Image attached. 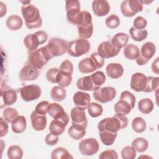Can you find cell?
I'll use <instances>...</instances> for the list:
<instances>
[{
	"label": "cell",
	"instance_id": "cell-20",
	"mask_svg": "<svg viewBox=\"0 0 159 159\" xmlns=\"http://www.w3.org/2000/svg\"><path fill=\"white\" fill-rule=\"evenodd\" d=\"M17 99L16 91L8 87L4 89L1 88V99L4 106H11L14 104Z\"/></svg>",
	"mask_w": 159,
	"mask_h": 159
},
{
	"label": "cell",
	"instance_id": "cell-57",
	"mask_svg": "<svg viewBox=\"0 0 159 159\" xmlns=\"http://www.w3.org/2000/svg\"><path fill=\"white\" fill-rule=\"evenodd\" d=\"M152 70L153 72L156 74H158V58H157L152 64Z\"/></svg>",
	"mask_w": 159,
	"mask_h": 159
},
{
	"label": "cell",
	"instance_id": "cell-15",
	"mask_svg": "<svg viewBox=\"0 0 159 159\" xmlns=\"http://www.w3.org/2000/svg\"><path fill=\"white\" fill-rule=\"evenodd\" d=\"M39 75V71L30 64L25 65L20 71L19 78L22 81L35 80Z\"/></svg>",
	"mask_w": 159,
	"mask_h": 159
},
{
	"label": "cell",
	"instance_id": "cell-58",
	"mask_svg": "<svg viewBox=\"0 0 159 159\" xmlns=\"http://www.w3.org/2000/svg\"><path fill=\"white\" fill-rule=\"evenodd\" d=\"M0 8H1V16L0 17H3L7 12V7L4 3L2 2H0Z\"/></svg>",
	"mask_w": 159,
	"mask_h": 159
},
{
	"label": "cell",
	"instance_id": "cell-16",
	"mask_svg": "<svg viewBox=\"0 0 159 159\" xmlns=\"http://www.w3.org/2000/svg\"><path fill=\"white\" fill-rule=\"evenodd\" d=\"M147 76L142 73H134L131 76L130 88L136 92L143 91L147 84Z\"/></svg>",
	"mask_w": 159,
	"mask_h": 159
},
{
	"label": "cell",
	"instance_id": "cell-40",
	"mask_svg": "<svg viewBox=\"0 0 159 159\" xmlns=\"http://www.w3.org/2000/svg\"><path fill=\"white\" fill-rule=\"evenodd\" d=\"M147 84L143 92L151 93L156 90L158 87L159 78L153 77L152 76H147Z\"/></svg>",
	"mask_w": 159,
	"mask_h": 159
},
{
	"label": "cell",
	"instance_id": "cell-44",
	"mask_svg": "<svg viewBox=\"0 0 159 159\" xmlns=\"http://www.w3.org/2000/svg\"><path fill=\"white\" fill-rule=\"evenodd\" d=\"M2 114L4 120L7 122L11 123H12L13 120L19 116L17 111L13 107L5 108L2 112Z\"/></svg>",
	"mask_w": 159,
	"mask_h": 159
},
{
	"label": "cell",
	"instance_id": "cell-56",
	"mask_svg": "<svg viewBox=\"0 0 159 159\" xmlns=\"http://www.w3.org/2000/svg\"><path fill=\"white\" fill-rule=\"evenodd\" d=\"M8 132V124L4 119L0 118V137H2L5 136Z\"/></svg>",
	"mask_w": 159,
	"mask_h": 159
},
{
	"label": "cell",
	"instance_id": "cell-34",
	"mask_svg": "<svg viewBox=\"0 0 159 159\" xmlns=\"http://www.w3.org/2000/svg\"><path fill=\"white\" fill-rule=\"evenodd\" d=\"M51 158L52 159H69L73 158V156L65 148L60 147L56 148L52 152Z\"/></svg>",
	"mask_w": 159,
	"mask_h": 159
},
{
	"label": "cell",
	"instance_id": "cell-42",
	"mask_svg": "<svg viewBox=\"0 0 159 159\" xmlns=\"http://www.w3.org/2000/svg\"><path fill=\"white\" fill-rule=\"evenodd\" d=\"M72 81V77L70 75L65 74L61 71H59L57 77V83L62 87L66 88L68 87Z\"/></svg>",
	"mask_w": 159,
	"mask_h": 159
},
{
	"label": "cell",
	"instance_id": "cell-7",
	"mask_svg": "<svg viewBox=\"0 0 159 159\" xmlns=\"http://www.w3.org/2000/svg\"><path fill=\"white\" fill-rule=\"evenodd\" d=\"M66 42L60 38L54 37L49 40L46 47L53 57L64 55L67 52Z\"/></svg>",
	"mask_w": 159,
	"mask_h": 159
},
{
	"label": "cell",
	"instance_id": "cell-36",
	"mask_svg": "<svg viewBox=\"0 0 159 159\" xmlns=\"http://www.w3.org/2000/svg\"><path fill=\"white\" fill-rule=\"evenodd\" d=\"M78 35L81 39H89L93 34V23L88 25H83L78 26Z\"/></svg>",
	"mask_w": 159,
	"mask_h": 159
},
{
	"label": "cell",
	"instance_id": "cell-31",
	"mask_svg": "<svg viewBox=\"0 0 159 159\" xmlns=\"http://www.w3.org/2000/svg\"><path fill=\"white\" fill-rule=\"evenodd\" d=\"M154 108L153 101L149 98H143L139 101L138 109L140 112L144 114H150Z\"/></svg>",
	"mask_w": 159,
	"mask_h": 159
},
{
	"label": "cell",
	"instance_id": "cell-11",
	"mask_svg": "<svg viewBox=\"0 0 159 159\" xmlns=\"http://www.w3.org/2000/svg\"><path fill=\"white\" fill-rule=\"evenodd\" d=\"M78 147L82 155L91 156L98 152L99 145L97 140L94 138H88L81 140Z\"/></svg>",
	"mask_w": 159,
	"mask_h": 159
},
{
	"label": "cell",
	"instance_id": "cell-32",
	"mask_svg": "<svg viewBox=\"0 0 159 159\" xmlns=\"http://www.w3.org/2000/svg\"><path fill=\"white\" fill-rule=\"evenodd\" d=\"M99 134L102 143L107 146L112 145L117 136V133H112L106 130L99 131Z\"/></svg>",
	"mask_w": 159,
	"mask_h": 159
},
{
	"label": "cell",
	"instance_id": "cell-35",
	"mask_svg": "<svg viewBox=\"0 0 159 159\" xmlns=\"http://www.w3.org/2000/svg\"><path fill=\"white\" fill-rule=\"evenodd\" d=\"M129 34L134 40L136 42H141L147 37L148 32L145 29L138 30L134 27H132L129 30Z\"/></svg>",
	"mask_w": 159,
	"mask_h": 159
},
{
	"label": "cell",
	"instance_id": "cell-48",
	"mask_svg": "<svg viewBox=\"0 0 159 159\" xmlns=\"http://www.w3.org/2000/svg\"><path fill=\"white\" fill-rule=\"evenodd\" d=\"M60 71L71 76L73 72V65L69 60H64L60 65Z\"/></svg>",
	"mask_w": 159,
	"mask_h": 159
},
{
	"label": "cell",
	"instance_id": "cell-59",
	"mask_svg": "<svg viewBox=\"0 0 159 159\" xmlns=\"http://www.w3.org/2000/svg\"><path fill=\"white\" fill-rule=\"evenodd\" d=\"M153 1H140V2L143 4H150L151 2H152Z\"/></svg>",
	"mask_w": 159,
	"mask_h": 159
},
{
	"label": "cell",
	"instance_id": "cell-17",
	"mask_svg": "<svg viewBox=\"0 0 159 159\" xmlns=\"http://www.w3.org/2000/svg\"><path fill=\"white\" fill-rule=\"evenodd\" d=\"M92 9L96 16L102 17L110 11V5L106 0H94L92 2Z\"/></svg>",
	"mask_w": 159,
	"mask_h": 159
},
{
	"label": "cell",
	"instance_id": "cell-9",
	"mask_svg": "<svg viewBox=\"0 0 159 159\" xmlns=\"http://www.w3.org/2000/svg\"><path fill=\"white\" fill-rule=\"evenodd\" d=\"M120 11L127 17H131L143 10V4L140 1L125 0L120 4Z\"/></svg>",
	"mask_w": 159,
	"mask_h": 159
},
{
	"label": "cell",
	"instance_id": "cell-3",
	"mask_svg": "<svg viewBox=\"0 0 159 159\" xmlns=\"http://www.w3.org/2000/svg\"><path fill=\"white\" fill-rule=\"evenodd\" d=\"M53 58L46 46H45L34 51L30 52L28 56V63L35 68L39 70Z\"/></svg>",
	"mask_w": 159,
	"mask_h": 159
},
{
	"label": "cell",
	"instance_id": "cell-28",
	"mask_svg": "<svg viewBox=\"0 0 159 159\" xmlns=\"http://www.w3.org/2000/svg\"><path fill=\"white\" fill-rule=\"evenodd\" d=\"M114 109L116 114L127 115L130 112L133 107L127 101L124 99H120V100L115 104Z\"/></svg>",
	"mask_w": 159,
	"mask_h": 159
},
{
	"label": "cell",
	"instance_id": "cell-26",
	"mask_svg": "<svg viewBox=\"0 0 159 159\" xmlns=\"http://www.w3.org/2000/svg\"><path fill=\"white\" fill-rule=\"evenodd\" d=\"M140 50L139 47L133 44V43H129L127 44L124 48L123 53L124 57L128 59V60H136L139 55Z\"/></svg>",
	"mask_w": 159,
	"mask_h": 159
},
{
	"label": "cell",
	"instance_id": "cell-25",
	"mask_svg": "<svg viewBox=\"0 0 159 159\" xmlns=\"http://www.w3.org/2000/svg\"><path fill=\"white\" fill-rule=\"evenodd\" d=\"M6 25L11 30H17L22 27L23 25V20L20 16L12 14L7 19Z\"/></svg>",
	"mask_w": 159,
	"mask_h": 159
},
{
	"label": "cell",
	"instance_id": "cell-1",
	"mask_svg": "<svg viewBox=\"0 0 159 159\" xmlns=\"http://www.w3.org/2000/svg\"><path fill=\"white\" fill-rule=\"evenodd\" d=\"M128 125V119L125 115L116 114L112 117H106L98 124V129L99 131H108L112 133L117 132L125 128Z\"/></svg>",
	"mask_w": 159,
	"mask_h": 159
},
{
	"label": "cell",
	"instance_id": "cell-33",
	"mask_svg": "<svg viewBox=\"0 0 159 159\" xmlns=\"http://www.w3.org/2000/svg\"><path fill=\"white\" fill-rule=\"evenodd\" d=\"M66 90L64 88L60 86H54L50 91V96L52 99L57 102L63 101L66 98Z\"/></svg>",
	"mask_w": 159,
	"mask_h": 159
},
{
	"label": "cell",
	"instance_id": "cell-22",
	"mask_svg": "<svg viewBox=\"0 0 159 159\" xmlns=\"http://www.w3.org/2000/svg\"><path fill=\"white\" fill-rule=\"evenodd\" d=\"M76 86L79 89L83 91H95L98 88L93 82L91 75L82 77L78 80Z\"/></svg>",
	"mask_w": 159,
	"mask_h": 159
},
{
	"label": "cell",
	"instance_id": "cell-23",
	"mask_svg": "<svg viewBox=\"0 0 159 159\" xmlns=\"http://www.w3.org/2000/svg\"><path fill=\"white\" fill-rule=\"evenodd\" d=\"M12 130L16 134L24 132L27 127L26 119L24 116H18L12 122Z\"/></svg>",
	"mask_w": 159,
	"mask_h": 159
},
{
	"label": "cell",
	"instance_id": "cell-29",
	"mask_svg": "<svg viewBox=\"0 0 159 159\" xmlns=\"http://www.w3.org/2000/svg\"><path fill=\"white\" fill-rule=\"evenodd\" d=\"M66 126V124L63 121L58 119H53L50 124L49 130L50 133L54 135H60L65 132Z\"/></svg>",
	"mask_w": 159,
	"mask_h": 159
},
{
	"label": "cell",
	"instance_id": "cell-46",
	"mask_svg": "<svg viewBox=\"0 0 159 159\" xmlns=\"http://www.w3.org/2000/svg\"><path fill=\"white\" fill-rule=\"evenodd\" d=\"M121 157L124 159H134L136 157V150L132 146H126L121 151Z\"/></svg>",
	"mask_w": 159,
	"mask_h": 159
},
{
	"label": "cell",
	"instance_id": "cell-41",
	"mask_svg": "<svg viewBox=\"0 0 159 159\" xmlns=\"http://www.w3.org/2000/svg\"><path fill=\"white\" fill-rule=\"evenodd\" d=\"M87 109L88 114L92 117H98L100 116L103 112L102 106L96 102L90 103Z\"/></svg>",
	"mask_w": 159,
	"mask_h": 159
},
{
	"label": "cell",
	"instance_id": "cell-54",
	"mask_svg": "<svg viewBox=\"0 0 159 159\" xmlns=\"http://www.w3.org/2000/svg\"><path fill=\"white\" fill-rule=\"evenodd\" d=\"M99 158L100 159H117L118 155L116 150L109 149L101 152Z\"/></svg>",
	"mask_w": 159,
	"mask_h": 159
},
{
	"label": "cell",
	"instance_id": "cell-55",
	"mask_svg": "<svg viewBox=\"0 0 159 159\" xmlns=\"http://www.w3.org/2000/svg\"><path fill=\"white\" fill-rule=\"evenodd\" d=\"M58 140H59L58 135H56L52 133H49L46 135L45 139V142L47 145L52 146V145H56L58 143Z\"/></svg>",
	"mask_w": 159,
	"mask_h": 159
},
{
	"label": "cell",
	"instance_id": "cell-39",
	"mask_svg": "<svg viewBox=\"0 0 159 159\" xmlns=\"http://www.w3.org/2000/svg\"><path fill=\"white\" fill-rule=\"evenodd\" d=\"M7 155L9 159H20L23 157V150L19 145H11L7 149Z\"/></svg>",
	"mask_w": 159,
	"mask_h": 159
},
{
	"label": "cell",
	"instance_id": "cell-27",
	"mask_svg": "<svg viewBox=\"0 0 159 159\" xmlns=\"http://www.w3.org/2000/svg\"><path fill=\"white\" fill-rule=\"evenodd\" d=\"M78 70L82 73H89L96 70V68L90 58H85L79 62Z\"/></svg>",
	"mask_w": 159,
	"mask_h": 159
},
{
	"label": "cell",
	"instance_id": "cell-5",
	"mask_svg": "<svg viewBox=\"0 0 159 159\" xmlns=\"http://www.w3.org/2000/svg\"><path fill=\"white\" fill-rule=\"evenodd\" d=\"M47 39L48 34L45 31L39 30L26 35L24 39V44L29 52H32L37 50L39 45L44 43Z\"/></svg>",
	"mask_w": 159,
	"mask_h": 159
},
{
	"label": "cell",
	"instance_id": "cell-45",
	"mask_svg": "<svg viewBox=\"0 0 159 159\" xmlns=\"http://www.w3.org/2000/svg\"><path fill=\"white\" fill-rule=\"evenodd\" d=\"M91 77L93 82L98 88H99L101 85H102L106 80L104 73L101 71H96L94 73L91 75Z\"/></svg>",
	"mask_w": 159,
	"mask_h": 159
},
{
	"label": "cell",
	"instance_id": "cell-10",
	"mask_svg": "<svg viewBox=\"0 0 159 159\" xmlns=\"http://www.w3.org/2000/svg\"><path fill=\"white\" fill-rule=\"evenodd\" d=\"M116 96V90L111 86L99 88L93 93L94 99L101 103H106L112 101Z\"/></svg>",
	"mask_w": 159,
	"mask_h": 159
},
{
	"label": "cell",
	"instance_id": "cell-47",
	"mask_svg": "<svg viewBox=\"0 0 159 159\" xmlns=\"http://www.w3.org/2000/svg\"><path fill=\"white\" fill-rule=\"evenodd\" d=\"M105 24L106 25L109 29H116L120 25V19L117 16L111 14L106 18Z\"/></svg>",
	"mask_w": 159,
	"mask_h": 159
},
{
	"label": "cell",
	"instance_id": "cell-38",
	"mask_svg": "<svg viewBox=\"0 0 159 159\" xmlns=\"http://www.w3.org/2000/svg\"><path fill=\"white\" fill-rule=\"evenodd\" d=\"M146 127V122L142 117H136L132 120V128L134 132L137 133H142L145 130Z\"/></svg>",
	"mask_w": 159,
	"mask_h": 159
},
{
	"label": "cell",
	"instance_id": "cell-4",
	"mask_svg": "<svg viewBox=\"0 0 159 159\" xmlns=\"http://www.w3.org/2000/svg\"><path fill=\"white\" fill-rule=\"evenodd\" d=\"M90 49L89 41L84 39H79L70 41L67 44V52L73 57H79L87 53Z\"/></svg>",
	"mask_w": 159,
	"mask_h": 159
},
{
	"label": "cell",
	"instance_id": "cell-19",
	"mask_svg": "<svg viewBox=\"0 0 159 159\" xmlns=\"http://www.w3.org/2000/svg\"><path fill=\"white\" fill-rule=\"evenodd\" d=\"M73 101L76 107L86 109L90 104V95L83 91H77L73 96Z\"/></svg>",
	"mask_w": 159,
	"mask_h": 159
},
{
	"label": "cell",
	"instance_id": "cell-49",
	"mask_svg": "<svg viewBox=\"0 0 159 159\" xmlns=\"http://www.w3.org/2000/svg\"><path fill=\"white\" fill-rule=\"evenodd\" d=\"M90 58L92 60L94 65L96 66V70L101 68L104 64V59L101 57L97 52H94L91 53Z\"/></svg>",
	"mask_w": 159,
	"mask_h": 159
},
{
	"label": "cell",
	"instance_id": "cell-2",
	"mask_svg": "<svg viewBox=\"0 0 159 159\" xmlns=\"http://www.w3.org/2000/svg\"><path fill=\"white\" fill-rule=\"evenodd\" d=\"M21 12L27 28L29 29H38L42 26V17L39 10L35 6L30 3L22 5Z\"/></svg>",
	"mask_w": 159,
	"mask_h": 159
},
{
	"label": "cell",
	"instance_id": "cell-50",
	"mask_svg": "<svg viewBox=\"0 0 159 159\" xmlns=\"http://www.w3.org/2000/svg\"><path fill=\"white\" fill-rule=\"evenodd\" d=\"M120 99L125 100L132 106L133 108L134 107L135 102H136V98H135V96L132 93L129 92V91H122L120 94Z\"/></svg>",
	"mask_w": 159,
	"mask_h": 159
},
{
	"label": "cell",
	"instance_id": "cell-8",
	"mask_svg": "<svg viewBox=\"0 0 159 159\" xmlns=\"http://www.w3.org/2000/svg\"><path fill=\"white\" fill-rule=\"evenodd\" d=\"M156 52L155 45L152 42H145L142 45L139 55L136 59V63L142 66L147 64L149 60L154 56Z\"/></svg>",
	"mask_w": 159,
	"mask_h": 159
},
{
	"label": "cell",
	"instance_id": "cell-24",
	"mask_svg": "<svg viewBox=\"0 0 159 159\" xmlns=\"http://www.w3.org/2000/svg\"><path fill=\"white\" fill-rule=\"evenodd\" d=\"M129 35L125 33H117L115 34L111 40V44L116 48L120 49L124 47L129 40Z\"/></svg>",
	"mask_w": 159,
	"mask_h": 159
},
{
	"label": "cell",
	"instance_id": "cell-18",
	"mask_svg": "<svg viewBox=\"0 0 159 159\" xmlns=\"http://www.w3.org/2000/svg\"><path fill=\"white\" fill-rule=\"evenodd\" d=\"M30 121L33 129L36 131H42L47 126L46 116L37 114L35 111L30 114Z\"/></svg>",
	"mask_w": 159,
	"mask_h": 159
},
{
	"label": "cell",
	"instance_id": "cell-12",
	"mask_svg": "<svg viewBox=\"0 0 159 159\" xmlns=\"http://www.w3.org/2000/svg\"><path fill=\"white\" fill-rule=\"evenodd\" d=\"M41 93V89L37 84L26 85L20 90L21 98L25 102H30L38 99L40 97Z\"/></svg>",
	"mask_w": 159,
	"mask_h": 159
},
{
	"label": "cell",
	"instance_id": "cell-37",
	"mask_svg": "<svg viewBox=\"0 0 159 159\" xmlns=\"http://www.w3.org/2000/svg\"><path fill=\"white\" fill-rule=\"evenodd\" d=\"M132 146L135 148L136 152L142 153L146 151L148 148V142L145 138L138 137L132 141Z\"/></svg>",
	"mask_w": 159,
	"mask_h": 159
},
{
	"label": "cell",
	"instance_id": "cell-53",
	"mask_svg": "<svg viewBox=\"0 0 159 159\" xmlns=\"http://www.w3.org/2000/svg\"><path fill=\"white\" fill-rule=\"evenodd\" d=\"M133 25H134L133 27L136 29H138V30L145 29V28L147 25V21L142 16H138L134 19L133 22Z\"/></svg>",
	"mask_w": 159,
	"mask_h": 159
},
{
	"label": "cell",
	"instance_id": "cell-6",
	"mask_svg": "<svg viewBox=\"0 0 159 159\" xmlns=\"http://www.w3.org/2000/svg\"><path fill=\"white\" fill-rule=\"evenodd\" d=\"M66 18L69 22L78 25L81 18L80 2L78 0L66 1L65 3Z\"/></svg>",
	"mask_w": 159,
	"mask_h": 159
},
{
	"label": "cell",
	"instance_id": "cell-21",
	"mask_svg": "<svg viewBox=\"0 0 159 159\" xmlns=\"http://www.w3.org/2000/svg\"><path fill=\"white\" fill-rule=\"evenodd\" d=\"M124 68L122 65L117 63H111L106 68L107 76L112 79H118L124 74Z\"/></svg>",
	"mask_w": 159,
	"mask_h": 159
},
{
	"label": "cell",
	"instance_id": "cell-30",
	"mask_svg": "<svg viewBox=\"0 0 159 159\" xmlns=\"http://www.w3.org/2000/svg\"><path fill=\"white\" fill-rule=\"evenodd\" d=\"M68 133L70 137L73 139L80 140L86 134V128L72 124L68 129Z\"/></svg>",
	"mask_w": 159,
	"mask_h": 159
},
{
	"label": "cell",
	"instance_id": "cell-13",
	"mask_svg": "<svg viewBox=\"0 0 159 159\" xmlns=\"http://www.w3.org/2000/svg\"><path fill=\"white\" fill-rule=\"evenodd\" d=\"M70 117L72 120V124L81 126L86 129L88 125V120L84 109L76 106L73 107L71 111Z\"/></svg>",
	"mask_w": 159,
	"mask_h": 159
},
{
	"label": "cell",
	"instance_id": "cell-51",
	"mask_svg": "<svg viewBox=\"0 0 159 159\" xmlns=\"http://www.w3.org/2000/svg\"><path fill=\"white\" fill-rule=\"evenodd\" d=\"M49 105H50L49 102L47 101H41L37 104L34 111L37 114L45 116L48 112V108Z\"/></svg>",
	"mask_w": 159,
	"mask_h": 159
},
{
	"label": "cell",
	"instance_id": "cell-43",
	"mask_svg": "<svg viewBox=\"0 0 159 159\" xmlns=\"http://www.w3.org/2000/svg\"><path fill=\"white\" fill-rule=\"evenodd\" d=\"M64 111L63 107L58 103H51L48 108V113L49 116L53 119L56 118Z\"/></svg>",
	"mask_w": 159,
	"mask_h": 159
},
{
	"label": "cell",
	"instance_id": "cell-52",
	"mask_svg": "<svg viewBox=\"0 0 159 159\" xmlns=\"http://www.w3.org/2000/svg\"><path fill=\"white\" fill-rule=\"evenodd\" d=\"M60 71L57 68H50L46 73L47 80L52 83H57V77Z\"/></svg>",
	"mask_w": 159,
	"mask_h": 159
},
{
	"label": "cell",
	"instance_id": "cell-14",
	"mask_svg": "<svg viewBox=\"0 0 159 159\" xmlns=\"http://www.w3.org/2000/svg\"><path fill=\"white\" fill-rule=\"evenodd\" d=\"M120 50V49L114 47L111 42L104 41L99 45L97 53L104 58H109L117 56Z\"/></svg>",
	"mask_w": 159,
	"mask_h": 159
}]
</instances>
